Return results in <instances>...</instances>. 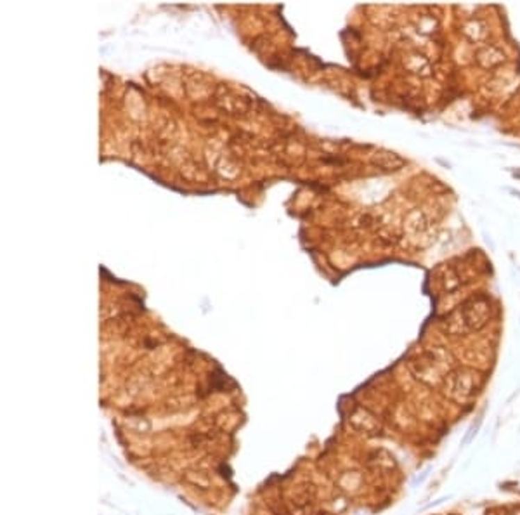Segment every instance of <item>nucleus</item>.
I'll use <instances>...</instances> for the list:
<instances>
[{"label": "nucleus", "instance_id": "f257e3e1", "mask_svg": "<svg viewBox=\"0 0 520 515\" xmlns=\"http://www.w3.org/2000/svg\"><path fill=\"white\" fill-rule=\"evenodd\" d=\"M473 389H476V385H473L472 373L463 371V373H458L451 380L449 395H451L456 402H465L473 395Z\"/></svg>", "mask_w": 520, "mask_h": 515}, {"label": "nucleus", "instance_id": "f03ea898", "mask_svg": "<svg viewBox=\"0 0 520 515\" xmlns=\"http://www.w3.org/2000/svg\"><path fill=\"white\" fill-rule=\"evenodd\" d=\"M352 423L357 429H364L366 432H373V430L378 429V422L373 416L368 415V413H357L352 418Z\"/></svg>", "mask_w": 520, "mask_h": 515}, {"label": "nucleus", "instance_id": "7ed1b4c3", "mask_svg": "<svg viewBox=\"0 0 520 515\" xmlns=\"http://www.w3.org/2000/svg\"><path fill=\"white\" fill-rule=\"evenodd\" d=\"M508 515H520V507H519V509H514V510H512V512L508 514Z\"/></svg>", "mask_w": 520, "mask_h": 515}]
</instances>
